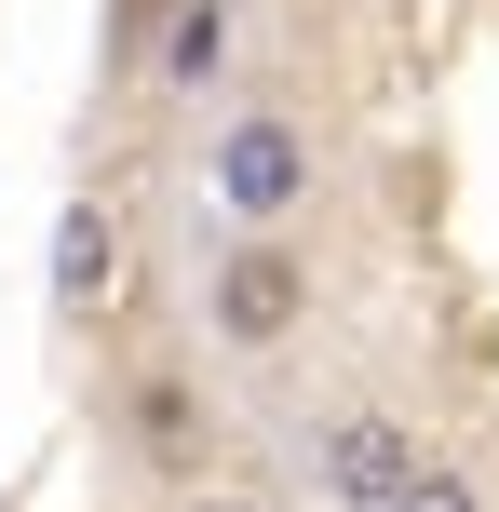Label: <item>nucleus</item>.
<instances>
[{
	"label": "nucleus",
	"mask_w": 499,
	"mask_h": 512,
	"mask_svg": "<svg viewBox=\"0 0 499 512\" xmlns=\"http://www.w3.org/2000/svg\"><path fill=\"white\" fill-rule=\"evenodd\" d=\"M405 472H419V432H405V418H378V405H365V418H338V432H324V486H338V499H365V512H378Z\"/></svg>",
	"instance_id": "4"
},
{
	"label": "nucleus",
	"mask_w": 499,
	"mask_h": 512,
	"mask_svg": "<svg viewBox=\"0 0 499 512\" xmlns=\"http://www.w3.org/2000/svg\"><path fill=\"white\" fill-rule=\"evenodd\" d=\"M297 324H311V270H297L284 243H243L230 270H216V337H230V351H284Z\"/></svg>",
	"instance_id": "2"
},
{
	"label": "nucleus",
	"mask_w": 499,
	"mask_h": 512,
	"mask_svg": "<svg viewBox=\"0 0 499 512\" xmlns=\"http://www.w3.org/2000/svg\"><path fill=\"white\" fill-rule=\"evenodd\" d=\"M108 297H122V216L68 203V216H54V324H95Z\"/></svg>",
	"instance_id": "3"
},
{
	"label": "nucleus",
	"mask_w": 499,
	"mask_h": 512,
	"mask_svg": "<svg viewBox=\"0 0 499 512\" xmlns=\"http://www.w3.org/2000/svg\"><path fill=\"white\" fill-rule=\"evenodd\" d=\"M216 41H230V14H216V0H176V27H162V81H203Z\"/></svg>",
	"instance_id": "6"
},
{
	"label": "nucleus",
	"mask_w": 499,
	"mask_h": 512,
	"mask_svg": "<svg viewBox=\"0 0 499 512\" xmlns=\"http://www.w3.org/2000/svg\"><path fill=\"white\" fill-rule=\"evenodd\" d=\"M378 512H486V486H473V472H446V459H419V472H405Z\"/></svg>",
	"instance_id": "7"
},
{
	"label": "nucleus",
	"mask_w": 499,
	"mask_h": 512,
	"mask_svg": "<svg viewBox=\"0 0 499 512\" xmlns=\"http://www.w3.org/2000/svg\"><path fill=\"white\" fill-rule=\"evenodd\" d=\"M189 512H270L257 486H203V499H189Z\"/></svg>",
	"instance_id": "8"
},
{
	"label": "nucleus",
	"mask_w": 499,
	"mask_h": 512,
	"mask_svg": "<svg viewBox=\"0 0 499 512\" xmlns=\"http://www.w3.org/2000/svg\"><path fill=\"white\" fill-rule=\"evenodd\" d=\"M135 445H149V459H203V405H189V378H149V391H135Z\"/></svg>",
	"instance_id": "5"
},
{
	"label": "nucleus",
	"mask_w": 499,
	"mask_h": 512,
	"mask_svg": "<svg viewBox=\"0 0 499 512\" xmlns=\"http://www.w3.org/2000/svg\"><path fill=\"white\" fill-rule=\"evenodd\" d=\"M203 176H216V216H257V230H270V216L311 203V135H297L284 108H243V122L216 135Z\"/></svg>",
	"instance_id": "1"
}]
</instances>
